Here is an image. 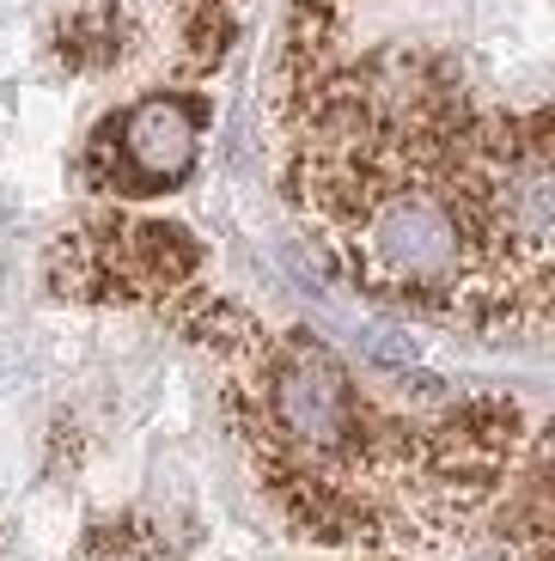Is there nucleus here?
Masks as SVG:
<instances>
[{
    "mask_svg": "<svg viewBox=\"0 0 555 561\" xmlns=\"http://www.w3.org/2000/svg\"><path fill=\"white\" fill-rule=\"evenodd\" d=\"M195 147H202V111L190 99H140L116 123H104L98 159H111L104 183H116L123 196H154L190 178Z\"/></svg>",
    "mask_w": 555,
    "mask_h": 561,
    "instance_id": "3",
    "label": "nucleus"
},
{
    "mask_svg": "<svg viewBox=\"0 0 555 561\" xmlns=\"http://www.w3.org/2000/svg\"><path fill=\"white\" fill-rule=\"evenodd\" d=\"M263 434L275 451H287L299 470L348 458L361 446V403L354 379L324 342L287 336L263 360Z\"/></svg>",
    "mask_w": 555,
    "mask_h": 561,
    "instance_id": "2",
    "label": "nucleus"
},
{
    "mask_svg": "<svg viewBox=\"0 0 555 561\" xmlns=\"http://www.w3.org/2000/svg\"><path fill=\"white\" fill-rule=\"evenodd\" d=\"M483 561H500V556H483Z\"/></svg>",
    "mask_w": 555,
    "mask_h": 561,
    "instance_id": "4",
    "label": "nucleus"
},
{
    "mask_svg": "<svg viewBox=\"0 0 555 561\" xmlns=\"http://www.w3.org/2000/svg\"><path fill=\"white\" fill-rule=\"evenodd\" d=\"M293 202L373 294L500 323L550 311V123L476 111L428 61L378 56L324 85Z\"/></svg>",
    "mask_w": 555,
    "mask_h": 561,
    "instance_id": "1",
    "label": "nucleus"
}]
</instances>
